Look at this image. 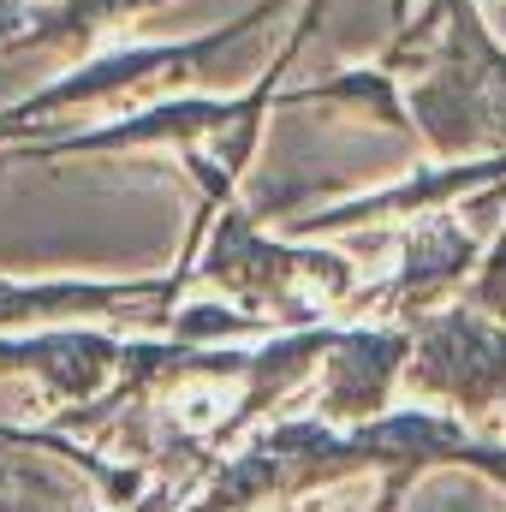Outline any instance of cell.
Returning <instances> with one entry per match:
<instances>
[{
    "mask_svg": "<svg viewBox=\"0 0 506 512\" xmlns=\"http://www.w3.org/2000/svg\"><path fill=\"white\" fill-rule=\"evenodd\" d=\"M495 185H506V155H489V161H447V167H429V173L399 179L393 191L358 197V203H340V209H316V215L292 221V233H298V239H310V233L364 227V221H381V215H435V209H447L453 197L495 191Z\"/></svg>",
    "mask_w": 506,
    "mask_h": 512,
    "instance_id": "7",
    "label": "cell"
},
{
    "mask_svg": "<svg viewBox=\"0 0 506 512\" xmlns=\"http://www.w3.org/2000/svg\"><path fill=\"white\" fill-rule=\"evenodd\" d=\"M411 340L417 328L411 322H393V328H340L328 358H322V382L310 411L334 429H358L381 411H393V387L405 382V364H411Z\"/></svg>",
    "mask_w": 506,
    "mask_h": 512,
    "instance_id": "4",
    "label": "cell"
},
{
    "mask_svg": "<svg viewBox=\"0 0 506 512\" xmlns=\"http://www.w3.org/2000/svg\"><path fill=\"white\" fill-rule=\"evenodd\" d=\"M179 298V280H0V328L12 322H48L66 316H108L120 304H149V322H167Z\"/></svg>",
    "mask_w": 506,
    "mask_h": 512,
    "instance_id": "6",
    "label": "cell"
},
{
    "mask_svg": "<svg viewBox=\"0 0 506 512\" xmlns=\"http://www.w3.org/2000/svg\"><path fill=\"white\" fill-rule=\"evenodd\" d=\"M274 512H298V507H292V501H280V507H274Z\"/></svg>",
    "mask_w": 506,
    "mask_h": 512,
    "instance_id": "11",
    "label": "cell"
},
{
    "mask_svg": "<svg viewBox=\"0 0 506 512\" xmlns=\"http://www.w3.org/2000/svg\"><path fill=\"white\" fill-rule=\"evenodd\" d=\"M268 18H274V0H262V6H251V12L239 18V24H221V30L197 36V42H149V48L102 54V60L78 66L72 78L36 90L30 102L6 108V114H0V137L30 131V120H48V114L72 108V102H96V96H114V90H126V84H149V78H197V84H221V54L239 48V42H251V30H262Z\"/></svg>",
    "mask_w": 506,
    "mask_h": 512,
    "instance_id": "3",
    "label": "cell"
},
{
    "mask_svg": "<svg viewBox=\"0 0 506 512\" xmlns=\"http://www.w3.org/2000/svg\"><path fill=\"white\" fill-rule=\"evenodd\" d=\"M143 6H167V0H60V6H42L30 12V24L12 36V48H48V42H90L102 24L143 12Z\"/></svg>",
    "mask_w": 506,
    "mask_h": 512,
    "instance_id": "9",
    "label": "cell"
},
{
    "mask_svg": "<svg viewBox=\"0 0 506 512\" xmlns=\"http://www.w3.org/2000/svg\"><path fill=\"white\" fill-rule=\"evenodd\" d=\"M471 304L489 310V316H506V227H501V239H495V251L483 256V268H477Z\"/></svg>",
    "mask_w": 506,
    "mask_h": 512,
    "instance_id": "10",
    "label": "cell"
},
{
    "mask_svg": "<svg viewBox=\"0 0 506 512\" xmlns=\"http://www.w3.org/2000/svg\"><path fill=\"white\" fill-rule=\"evenodd\" d=\"M209 286H221L227 298H239L245 310H274L286 328H316V304L298 298V286H310L322 304L352 298V262L340 251H316V245H274L256 233V221L245 209H227L215 221V245L197 268ZM268 316V322H274Z\"/></svg>",
    "mask_w": 506,
    "mask_h": 512,
    "instance_id": "1",
    "label": "cell"
},
{
    "mask_svg": "<svg viewBox=\"0 0 506 512\" xmlns=\"http://www.w3.org/2000/svg\"><path fill=\"white\" fill-rule=\"evenodd\" d=\"M477 262V227H465L459 215H417V227L405 233V262H399V274L376 286V292H364L358 304H393L405 322L435 298V292H447L465 268Z\"/></svg>",
    "mask_w": 506,
    "mask_h": 512,
    "instance_id": "8",
    "label": "cell"
},
{
    "mask_svg": "<svg viewBox=\"0 0 506 512\" xmlns=\"http://www.w3.org/2000/svg\"><path fill=\"white\" fill-rule=\"evenodd\" d=\"M447 60L435 78L411 90V114L429 149L471 161L477 149L506 155V54L489 42L471 0H447Z\"/></svg>",
    "mask_w": 506,
    "mask_h": 512,
    "instance_id": "2",
    "label": "cell"
},
{
    "mask_svg": "<svg viewBox=\"0 0 506 512\" xmlns=\"http://www.w3.org/2000/svg\"><path fill=\"white\" fill-rule=\"evenodd\" d=\"M120 364H126V340L96 328H42L24 340H0V376L24 370L54 399H72V405H96L102 387L120 376Z\"/></svg>",
    "mask_w": 506,
    "mask_h": 512,
    "instance_id": "5",
    "label": "cell"
}]
</instances>
